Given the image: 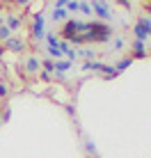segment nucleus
<instances>
[{
	"label": "nucleus",
	"mask_w": 151,
	"mask_h": 158,
	"mask_svg": "<svg viewBox=\"0 0 151 158\" xmlns=\"http://www.w3.org/2000/svg\"><path fill=\"white\" fill-rule=\"evenodd\" d=\"M5 48H9V51H16V53H23V51H25V41L18 39V37H9V39L5 41Z\"/></svg>",
	"instance_id": "nucleus-5"
},
{
	"label": "nucleus",
	"mask_w": 151,
	"mask_h": 158,
	"mask_svg": "<svg viewBox=\"0 0 151 158\" xmlns=\"http://www.w3.org/2000/svg\"><path fill=\"white\" fill-rule=\"evenodd\" d=\"M80 37H83L85 44L87 41L105 44V41H110V37H112V28H108V25L101 23V21H89V30L85 32V35H80Z\"/></svg>",
	"instance_id": "nucleus-1"
},
{
	"label": "nucleus",
	"mask_w": 151,
	"mask_h": 158,
	"mask_svg": "<svg viewBox=\"0 0 151 158\" xmlns=\"http://www.w3.org/2000/svg\"><path fill=\"white\" fill-rule=\"evenodd\" d=\"M133 51H135V57H144L147 55V48H144L142 41H133Z\"/></svg>",
	"instance_id": "nucleus-8"
},
{
	"label": "nucleus",
	"mask_w": 151,
	"mask_h": 158,
	"mask_svg": "<svg viewBox=\"0 0 151 158\" xmlns=\"http://www.w3.org/2000/svg\"><path fill=\"white\" fill-rule=\"evenodd\" d=\"M78 55H85L87 62H94V51L92 48H85V51H78Z\"/></svg>",
	"instance_id": "nucleus-14"
},
{
	"label": "nucleus",
	"mask_w": 151,
	"mask_h": 158,
	"mask_svg": "<svg viewBox=\"0 0 151 158\" xmlns=\"http://www.w3.org/2000/svg\"><path fill=\"white\" fill-rule=\"evenodd\" d=\"M9 37H12V30H9L7 25L2 23V25H0V39H2V41H7Z\"/></svg>",
	"instance_id": "nucleus-10"
},
{
	"label": "nucleus",
	"mask_w": 151,
	"mask_h": 158,
	"mask_svg": "<svg viewBox=\"0 0 151 158\" xmlns=\"http://www.w3.org/2000/svg\"><path fill=\"white\" fill-rule=\"evenodd\" d=\"M39 67H41V62L37 57H30L28 62H25V69H28L30 73H35V71H39Z\"/></svg>",
	"instance_id": "nucleus-7"
},
{
	"label": "nucleus",
	"mask_w": 151,
	"mask_h": 158,
	"mask_svg": "<svg viewBox=\"0 0 151 158\" xmlns=\"http://www.w3.org/2000/svg\"><path fill=\"white\" fill-rule=\"evenodd\" d=\"M87 151H89V154H96V147L92 144V142H87Z\"/></svg>",
	"instance_id": "nucleus-20"
},
{
	"label": "nucleus",
	"mask_w": 151,
	"mask_h": 158,
	"mask_svg": "<svg viewBox=\"0 0 151 158\" xmlns=\"http://www.w3.org/2000/svg\"><path fill=\"white\" fill-rule=\"evenodd\" d=\"M48 55H51V57H55V60H60V57H62L60 46H48Z\"/></svg>",
	"instance_id": "nucleus-12"
},
{
	"label": "nucleus",
	"mask_w": 151,
	"mask_h": 158,
	"mask_svg": "<svg viewBox=\"0 0 151 158\" xmlns=\"http://www.w3.org/2000/svg\"><path fill=\"white\" fill-rule=\"evenodd\" d=\"M7 92H9L7 83H0V96H7Z\"/></svg>",
	"instance_id": "nucleus-19"
},
{
	"label": "nucleus",
	"mask_w": 151,
	"mask_h": 158,
	"mask_svg": "<svg viewBox=\"0 0 151 158\" xmlns=\"http://www.w3.org/2000/svg\"><path fill=\"white\" fill-rule=\"evenodd\" d=\"M67 9H69V12H78V2H76V0L67 2Z\"/></svg>",
	"instance_id": "nucleus-18"
},
{
	"label": "nucleus",
	"mask_w": 151,
	"mask_h": 158,
	"mask_svg": "<svg viewBox=\"0 0 151 158\" xmlns=\"http://www.w3.org/2000/svg\"><path fill=\"white\" fill-rule=\"evenodd\" d=\"M0 25H2V16H0Z\"/></svg>",
	"instance_id": "nucleus-22"
},
{
	"label": "nucleus",
	"mask_w": 151,
	"mask_h": 158,
	"mask_svg": "<svg viewBox=\"0 0 151 158\" xmlns=\"http://www.w3.org/2000/svg\"><path fill=\"white\" fill-rule=\"evenodd\" d=\"M2 53H5V48H2V46H0V57H2Z\"/></svg>",
	"instance_id": "nucleus-21"
},
{
	"label": "nucleus",
	"mask_w": 151,
	"mask_h": 158,
	"mask_svg": "<svg viewBox=\"0 0 151 158\" xmlns=\"http://www.w3.org/2000/svg\"><path fill=\"white\" fill-rule=\"evenodd\" d=\"M46 39H48V46H60V39H57L55 35H48Z\"/></svg>",
	"instance_id": "nucleus-17"
},
{
	"label": "nucleus",
	"mask_w": 151,
	"mask_h": 158,
	"mask_svg": "<svg viewBox=\"0 0 151 158\" xmlns=\"http://www.w3.org/2000/svg\"><path fill=\"white\" fill-rule=\"evenodd\" d=\"M78 9H83L85 14H92V5L89 2H78Z\"/></svg>",
	"instance_id": "nucleus-16"
},
{
	"label": "nucleus",
	"mask_w": 151,
	"mask_h": 158,
	"mask_svg": "<svg viewBox=\"0 0 151 158\" xmlns=\"http://www.w3.org/2000/svg\"><path fill=\"white\" fill-rule=\"evenodd\" d=\"M92 5V9H94L96 14L101 16L103 21H108V19H112V12H110V7H108L105 2H89Z\"/></svg>",
	"instance_id": "nucleus-4"
},
{
	"label": "nucleus",
	"mask_w": 151,
	"mask_h": 158,
	"mask_svg": "<svg viewBox=\"0 0 151 158\" xmlns=\"http://www.w3.org/2000/svg\"><path fill=\"white\" fill-rule=\"evenodd\" d=\"M64 19H67L64 9H53V21H64Z\"/></svg>",
	"instance_id": "nucleus-13"
},
{
	"label": "nucleus",
	"mask_w": 151,
	"mask_h": 158,
	"mask_svg": "<svg viewBox=\"0 0 151 158\" xmlns=\"http://www.w3.org/2000/svg\"><path fill=\"white\" fill-rule=\"evenodd\" d=\"M71 64L73 62H69V60H57V62L53 64V71H55V73H64L67 69H71Z\"/></svg>",
	"instance_id": "nucleus-6"
},
{
	"label": "nucleus",
	"mask_w": 151,
	"mask_h": 158,
	"mask_svg": "<svg viewBox=\"0 0 151 158\" xmlns=\"http://www.w3.org/2000/svg\"><path fill=\"white\" fill-rule=\"evenodd\" d=\"M133 32H135V41H142V44L151 37V23H149L147 16H140V19H137V23H135V28H133Z\"/></svg>",
	"instance_id": "nucleus-2"
},
{
	"label": "nucleus",
	"mask_w": 151,
	"mask_h": 158,
	"mask_svg": "<svg viewBox=\"0 0 151 158\" xmlns=\"http://www.w3.org/2000/svg\"><path fill=\"white\" fill-rule=\"evenodd\" d=\"M35 25H32V37L35 39H44L46 37V30H44V14H35L32 16Z\"/></svg>",
	"instance_id": "nucleus-3"
},
{
	"label": "nucleus",
	"mask_w": 151,
	"mask_h": 158,
	"mask_svg": "<svg viewBox=\"0 0 151 158\" xmlns=\"http://www.w3.org/2000/svg\"><path fill=\"white\" fill-rule=\"evenodd\" d=\"M5 25H7L9 30H18L21 28V19H18V16H7V23H5Z\"/></svg>",
	"instance_id": "nucleus-9"
},
{
	"label": "nucleus",
	"mask_w": 151,
	"mask_h": 158,
	"mask_svg": "<svg viewBox=\"0 0 151 158\" xmlns=\"http://www.w3.org/2000/svg\"><path fill=\"white\" fill-rule=\"evenodd\" d=\"M121 46H124V39H121V37H115V39H112V48H115V51H119Z\"/></svg>",
	"instance_id": "nucleus-15"
},
{
	"label": "nucleus",
	"mask_w": 151,
	"mask_h": 158,
	"mask_svg": "<svg viewBox=\"0 0 151 158\" xmlns=\"http://www.w3.org/2000/svg\"><path fill=\"white\" fill-rule=\"evenodd\" d=\"M131 62H133V60L131 57H126V60H121V62H117V73H119V71H124V69H128V67H131Z\"/></svg>",
	"instance_id": "nucleus-11"
}]
</instances>
